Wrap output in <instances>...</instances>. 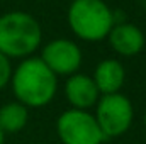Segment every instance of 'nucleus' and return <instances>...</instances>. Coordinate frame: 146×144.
Masks as SVG:
<instances>
[{"label":"nucleus","instance_id":"obj_1","mask_svg":"<svg viewBox=\"0 0 146 144\" xmlns=\"http://www.w3.org/2000/svg\"><path fill=\"white\" fill-rule=\"evenodd\" d=\"M10 85L17 102L26 107L39 108L48 105L58 90V76L51 71L41 58H24L12 71Z\"/></svg>","mask_w":146,"mask_h":144},{"label":"nucleus","instance_id":"obj_2","mask_svg":"<svg viewBox=\"0 0 146 144\" xmlns=\"http://www.w3.org/2000/svg\"><path fill=\"white\" fill-rule=\"evenodd\" d=\"M42 41V31L27 12H7L0 17V53L7 58H29Z\"/></svg>","mask_w":146,"mask_h":144},{"label":"nucleus","instance_id":"obj_3","mask_svg":"<svg viewBox=\"0 0 146 144\" xmlns=\"http://www.w3.org/2000/svg\"><path fill=\"white\" fill-rule=\"evenodd\" d=\"M66 19L73 34L88 42L106 39L114 27V14L104 0H73Z\"/></svg>","mask_w":146,"mask_h":144},{"label":"nucleus","instance_id":"obj_4","mask_svg":"<svg viewBox=\"0 0 146 144\" xmlns=\"http://www.w3.org/2000/svg\"><path fill=\"white\" fill-rule=\"evenodd\" d=\"M95 105V120L106 137H119L129 131L134 119V108L126 95L121 92L100 95Z\"/></svg>","mask_w":146,"mask_h":144},{"label":"nucleus","instance_id":"obj_5","mask_svg":"<svg viewBox=\"0 0 146 144\" xmlns=\"http://www.w3.org/2000/svg\"><path fill=\"white\" fill-rule=\"evenodd\" d=\"M56 132L63 144H102L106 139L95 115L80 108H68L58 117Z\"/></svg>","mask_w":146,"mask_h":144},{"label":"nucleus","instance_id":"obj_6","mask_svg":"<svg viewBox=\"0 0 146 144\" xmlns=\"http://www.w3.org/2000/svg\"><path fill=\"white\" fill-rule=\"evenodd\" d=\"M39 58L56 76H70L78 71L82 65V51L70 39L49 41L41 49Z\"/></svg>","mask_w":146,"mask_h":144},{"label":"nucleus","instance_id":"obj_7","mask_svg":"<svg viewBox=\"0 0 146 144\" xmlns=\"http://www.w3.org/2000/svg\"><path fill=\"white\" fill-rule=\"evenodd\" d=\"M65 95H66V100L72 104V108H80V110L94 107L100 98V93L92 76H87L82 73H73L68 76L65 83Z\"/></svg>","mask_w":146,"mask_h":144},{"label":"nucleus","instance_id":"obj_8","mask_svg":"<svg viewBox=\"0 0 146 144\" xmlns=\"http://www.w3.org/2000/svg\"><path fill=\"white\" fill-rule=\"evenodd\" d=\"M107 39H109L112 49L121 56H136L145 48L143 31L138 26L129 24V22L114 24Z\"/></svg>","mask_w":146,"mask_h":144},{"label":"nucleus","instance_id":"obj_9","mask_svg":"<svg viewBox=\"0 0 146 144\" xmlns=\"http://www.w3.org/2000/svg\"><path fill=\"white\" fill-rule=\"evenodd\" d=\"M92 80L100 95L119 93L126 81V70L117 59H104L97 65Z\"/></svg>","mask_w":146,"mask_h":144},{"label":"nucleus","instance_id":"obj_10","mask_svg":"<svg viewBox=\"0 0 146 144\" xmlns=\"http://www.w3.org/2000/svg\"><path fill=\"white\" fill-rule=\"evenodd\" d=\"M29 112L21 102H9L0 107V129L5 134H15L27 124Z\"/></svg>","mask_w":146,"mask_h":144},{"label":"nucleus","instance_id":"obj_11","mask_svg":"<svg viewBox=\"0 0 146 144\" xmlns=\"http://www.w3.org/2000/svg\"><path fill=\"white\" fill-rule=\"evenodd\" d=\"M12 76V66H10V58L0 53V90L5 88L10 83Z\"/></svg>","mask_w":146,"mask_h":144},{"label":"nucleus","instance_id":"obj_12","mask_svg":"<svg viewBox=\"0 0 146 144\" xmlns=\"http://www.w3.org/2000/svg\"><path fill=\"white\" fill-rule=\"evenodd\" d=\"M3 139H5V132L0 129V144H3Z\"/></svg>","mask_w":146,"mask_h":144},{"label":"nucleus","instance_id":"obj_13","mask_svg":"<svg viewBox=\"0 0 146 144\" xmlns=\"http://www.w3.org/2000/svg\"><path fill=\"white\" fill-rule=\"evenodd\" d=\"M145 127H146V112H145Z\"/></svg>","mask_w":146,"mask_h":144}]
</instances>
